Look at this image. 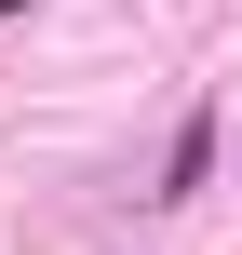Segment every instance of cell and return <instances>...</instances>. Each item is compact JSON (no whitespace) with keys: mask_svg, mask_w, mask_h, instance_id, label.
<instances>
[{"mask_svg":"<svg viewBox=\"0 0 242 255\" xmlns=\"http://www.w3.org/2000/svg\"><path fill=\"white\" fill-rule=\"evenodd\" d=\"M202 161H216V121H189V134H175V161H162V188H148V202H189V188H202Z\"/></svg>","mask_w":242,"mask_h":255,"instance_id":"6da1fadb","label":"cell"}]
</instances>
